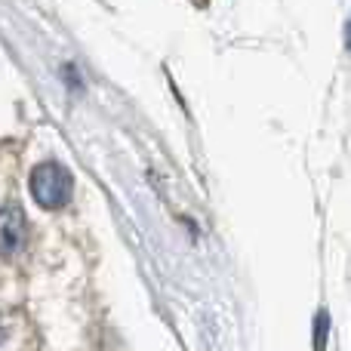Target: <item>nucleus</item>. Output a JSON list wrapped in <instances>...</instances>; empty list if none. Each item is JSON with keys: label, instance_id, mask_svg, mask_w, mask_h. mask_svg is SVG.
Instances as JSON below:
<instances>
[{"label": "nucleus", "instance_id": "obj_1", "mask_svg": "<svg viewBox=\"0 0 351 351\" xmlns=\"http://www.w3.org/2000/svg\"><path fill=\"white\" fill-rule=\"evenodd\" d=\"M71 185H74L71 173L62 164H56V160H43L31 173V194H34V200L43 210H62L71 200Z\"/></svg>", "mask_w": 351, "mask_h": 351}, {"label": "nucleus", "instance_id": "obj_2", "mask_svg": "<svg viewBox=\"0 0 351 351\" xmlns=\"http://www.w3.org/2000/svg\"><path fill=\"white\" fill-rule=\"evenodd\" d=\"M0 225H3V253H12L19 243H25V219H22V210H16V206L10 204L3 210V219H0Z\"/></svg>", "mask_w": 351, "mask_h": 351}, {"label": "nucleus", "instance_id": "obj_3", "mask_svg": "<svg viewBox=\"0 0 351 351\" xmlns=\"http://www.w3.org/2000/svg\"><path fill=\"white\" fill-rule=\"evenodd\" d=\"M327 333H330V317H327V311H317V317H315V351H324V346H327Z\"/></svg>", "mask_w": 351, "mask_h": 351}, {"label": "nucleus", "instance_id": "obj_4", "mask_svg": "<svg viewBox=\"0 0 351 351\" xmlns=\"http://www.w3.org/2000/svg\"><path fill=\"white\" fill-rule=\"evenodd\" d=\"M346 40H348V49H351V22H348V28H346Z\"/></svg>", "mask_w": 351, "mask_h": 351}]
</instances>
